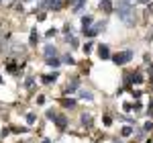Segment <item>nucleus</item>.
I'll return each mask as SVG.
<instances>
[{
    "mask_svg": "<svg viewBox=\"0 0 153 143\" xmlns=\"http://www.w3.org/2000/svg\"><path fill=\"white\" fill-rule=\"evenodd\" d=\"M84 51L90 53V51H92V43H86V45H84Z\"/></svg>",
    "mask_w": 153,
    "mask_h": 143,
    "instance_id": "nucleus-20",
    "label": "nucleus"
},
{
    "mask_svg": "<svg viewBox=\"0 0 153 143\" xmlns=\"http://www.w3.org/2000/svg\"><path fill=\"white\" fill-rule=\"evenodd\" d=\"M84 4H86V0H71V6H74V10H76V12L80 10Z\"/></svg>",
    "mask_w": 153,
    "mask_h": 143,
    "instance_id": "nucleus-9",
    "label": "nucleus"
},
{
    "mask_svg": "<svg viewBox=\"0 0 153 143\" xmlns=\"http://www.w3.org/2000/svg\"><path fill=\"white\" fill-rule=\"evenodd\" d=\"M55 80H57V74H53V76H43V78H41L43 84H51V82H55Z\"/></svg>",
    "mask_w": 153,
    "mask_h": 143,
    "instance_id": "nucleus-11",
    "label": "nucleus"
},
{
    "mask_svg": "<svg viewBox=\"0 0 153 143\" xmlns=\"http://www.w3.org/2000/svg\"><path fill=\"white\" fill-rule=\"evenodd\" d=\"M27 123H29V125H33V123H35V115H33V112H29V115H27Z\"/></svg>",
    "mask_w": 153,
    "mask_h": 143,
    "instance_id": "nucleus-17",
    "label": "nucleus"
},
{
    "mask_svg": "<svg viewBox=\"0 0 153 143\" xmlns=\"http://www.w3.org/2000/svg\"><path fill=\"white\" fill-rule=\"evenodd\" d=\"M61 4H63V0H49L47 2L49 8H61Z\"/></svg>",
    "mask_w": 153,
    "mask_h": 143,
    "instance_id": "nucleus-10",
    "label": "nucleus"
},
{
    "mask_svg": "<svg viewBox=\"0 0 153 143\" xmlns=\"http://www.w3.org/2000/svg\"><path fill=\"white\" fill-rule=\"evenodd\" d=\"M104 125H106V127H110V125H112V119H110V117H104Z\"/></svg>",
    "mask_w": 153,
    "mask_h": 143,
    "instance_id": "nucleus-21",
    "label": "nucleus"
},
{
    "mask_svg": "<svg viewBox=\"0 0 153 143\" xmlns=\"http://www.w3.org/2000/svg\"><path fill=\"white\" fill-rule=\"evenodd\" d=\"M43 143H49V141H43Z\"/></svg>",
    "mask_w": 153,
    "mask_h": 143,
    "instance_id": "nucleus-27",
    "label": "nucleus"
},
{
    "mask_svg": "<svg viewBox=\"0 0 153 143\" xmlns=\"http://www.w3.org/2000/svg\"><path fill=\"white\" fill-rule=\"evenodd\" d=\"M100 10L112 12V2H110V0H100Z\"/></svg>",
    "mask_w": 153,
    "mask_h": 143,
    "instance_id": "nucleus-7",
    "label": "nucleus"
},
{
    "mask_svg": "<svg viewBox=\"0 0 153 143\" xmlns=\"http://www.w3.org/2000/svg\"><path fill=\"white\" fill-rule=\"evenodd\" d=\"M149 72H151V74H149V76H151V80H153V68H151V70H149Z\"/></svg>",
    "mask_w": 153,
    "mask_h": 143,
    "instance_id": "nucleus-23",
    "label": "nucleus"
},
{
    "mask_svg": "<svg viewBox=\"0 0 153 143\" xmlns=\"http://www.w3.org/2000/svg\"><path fill=\"white\" fill-rule=\"evenodd\" d=\"M102 29H104V23H98V25L94 27V29H86L84 33H86L88 37H96L98 33H100V31H102Z\"/></svg>",
    "mask_w": 153,
    "mask_h": 143,
    "instance_id": "nucleus-3",
    "label": "nucleus"
},
{
    "mask_svg": "<svg viewBox=\"0 0 153 143\" xmlns=\"http://www.w3.org/2000/svg\"><path fill=\"white\" fill-rule=\"evenodd\" d=\"M90 25H92V16H90V14H86V16L82 19V27H84V31H86V29H90Z\"/></svg>",
    "mask_w": 153,
    "mask_h": 143,
    "instance_id": "nucleus-8",
    "label": "nucleus"
},
{
    "mask_svg": "<svg viewBox=\"0 0 153 143\" xmlns=\"http://www.w3.org/2000/svg\"><path fill=\"white\" fill-rule=\"evenodd\" d=\"M45 55H47V57H55V47H53V45H47V47H45Z\"/></svg>",
    "mask_w": 153,
    "mask_h": 143,
    "instance_id": "nucleus-13",
    "label": "nucleus"
},
{
    "mask_svg": "<svg viewBox=\"0 0 153 143\" xmlns=\"http://www.w3.org/2000/svg\"><path fill=\"white\" fill-rule=\"evenodd\" d=\"M139 2H147V0H139Z\"/></svg>",
    "mask_w": 153,
    "mask_h": 143,
    "instance_id": "nucleus-25",
    "label": "nucleus"
},
{
    "mask_svg": "<svg viewBox=\"0 0 153 143\" xmlns=\"http://www.w3.org/2000/svg\"><path fill=\"white\" fill-rule=\"evenodd\" d=\"M29 41H31V45H35L37 41H39V33H37L35 29H33V31H31V39H29Z\"/></svg>",
    "mask_w": 153,
    "mask_h": 143,
    "instance_id": "nucleus-14",
    "label": "nucleus"
},
{
    "mask_svg": "<svg viewBox=\"0 0 153 143\" xmlns=\"http://www.w3.org/2000/svg\"><path fill=\"white\" fill-rule=\"evenodd\" d=\"M133 60V51H120L117 55H112V61L117 63V66H125V63H129Z\"/></svg>",
    "mask_w": 153,
    "mask_h": 143,
    "instance_id": "nucleus-2",
    "label": "nucleus"
},
{
    "mask_svg": "<svg viewBox=\"0 0 153 143\" xmlns=\"http://www.w3.org/2000/svg\"><path fill=\"white\" fill-rule=\"evenodd\" d=\"M53 119H55V125H57V129H65V127H68V119H65L63 115H55Z\"/></svg>",
    "mask_w": 153,
    "mask_h": 143,
    "instance_id": "nucleus-4",
    "label": "nucleus"
},
{
    "mask_svg": "<svg viewBox=\"0 0 153 143\" xmlns=\"http://www.w3.org/2000/svg\"><path fill=\"white\" fill-rule=\"evenodd\" d=\"M98 53H100L102 60H108V57H110V49H108V45H100V47H98Z\"/></svg>",
    "mask_w": 153,
    "mask_h": 143,
    "instance_id": "nucleus-5",
    "label": "nucleus"
},
{
    "mask_svg": "<svg viewBox=\"0 0 153 143\" xmlns=\"http://www.w3.org/2000/svg\"><path fill=\"white\" fill-rule=\"evenodd\" d=\"M118 16L127 25L135 23V6H133V0H118Z\"/></svg>",
    "mask_w": 153,
    "mask_h": 143,
    "instance_id": "nucleus-1",
    "label": "nucleus"
},
{
    "mask_svg": "<svg viewBox=\"0 0 153 143\" xmlns=\"http://www.w3.org/2000/svg\"><path fill=\"white\" fill-rule=\"evenodd\" d=\"M61 104L65 108H71V107H76V100H61Z\"/></svg>",
    "mask_w": 153,
    "mask_h": 143,
    "instance_id": "nucleus-15",
    "label": "nucleus"
},
{
    "mask_svg": "<svg viewBox=\"0 0 153 143\" xmlns=\"http://www.w3.org/2000/svg\"><path fill=\"white\" fill-rule=\"evenodd\" d=\"M149 39H153V33H149Z\"/></svg>",
    "mask_w": 153,
    "mask_h": 143,
    "instance_id": "nucleus-24",
    "label": "nucleus"
},
{
    "mask_svg": "<svg viewBox=\"0 0 153 143\" xmlns=\"http://www.w3.org/2000/svg\"><path fill=\"white\" fill-rule=\"evenodd\" d=\"M82 125L84 127H90L92 125V117L90 115H82Z\"/></svg>",
    "mask_w": 153,
    "mask_h": 143,
    "instance_id": "nucleus-12",
    "label": "nucleus"
},
{
    "mask_svg": "<svg viewBox=\"0 0 153 143\" xmlns=\"http://www.w3.org/2000/svg\"><path fill=\"white\" fill-rule=\"evenodd\" d=\"M131 133H133V129H131V127H125V129H123V135H125V137H129Z\"/></svg>",
    "mask_w": 153,
    "mask_h": 143,
    "instance_id": "nucleus-18",
    "label": "nucleus"
},
{
    "mask_svg": "<svg viewBox=\"0 0 153 143\" xmlns=\"http://www.w3.org/2000/svg\"><path fill=\"white\" fill-rule=\"evenodd\" d=\"M80 96H82V98H88V100H92V92H82Z\"/></svg>",
    "mask_w": 153,
    "mask_h": 143,
    "instance_id": "nucleus-19",
    "label": "nucleus"
},
{
    "mask_svg": "<svg viewBox=\"0 0 153 143\" xmlns=\"http://www.w3.org/2000/svg\"><path fill=\"white\" fill-rule=\"evenodd\" d=\"M0 84H2V76H0Z\"/></svg>",
    "mask_w": 153,
    "mask_h": 143,
    "instance_id": "nucleus-26",
    "label": "nucleus"
},
{
    "mask_svg": "<svg viewBox=\"0 0 153 143\" xmlns=\"http://www.w3.org/2000/svg\"><path fill=\"white\" fill-rule=\"evenodd\" d=\"M76 90H78V78H74L71 84L65 86V94H71V92H76Z\"/></svg>",
    "mask_w": 153,
    "mask_h": 143,
    "instance_id": "nucleus-6",
    "label": "nucleus"
},
{
    "mask_svg": "<svg viewBox=\"0 0 153 143\" xmlns=\"http://www.w3.org/2000/svg\"><path fill=\"white\" fill-rule=\"evenodd\" d=\"M63 61H65V63H74V57H70V55H65V57H63Z\"/></svg>",
    "mask_w": 153,
    "mask_h": 143,
    "instance_id": "nucleus-22",
    "label": "nucleus"
},
{
    "mask_svg": "<svg viewBox=\"0 0 153 143\" xmlns=\"http://www.w3.org/2000/svg\"><path fill=\"white\" fill-rule=\"evenodd\" d=\"M47 63L49 66H59V60L57 57H47Z\"/></svg>",
    "mask_w": 153,
    "mask_h": 143,
    "instance_id": "nucleus-16",
    "label": "nucleus"
}]
</instances>
